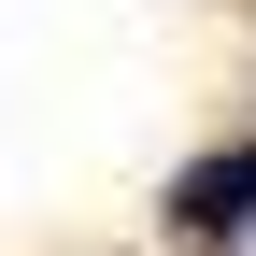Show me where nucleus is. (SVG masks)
<instances>
[{"label":"nucleus","mask_w":256,"mask_h":256,"mask_svg":"<svg viewBox=\"0 0 256 256\" xmlns=\"http://www.w3.org/2000/svg\"><path fill=\"white\" fill-rule=\"evenodd\" d=\"M171 214H185V228H214V242H228L242 214H256V142H242V156H200V171L171 185Z\"/></svg>","instance_id":"obj_1"}]
</instances>
